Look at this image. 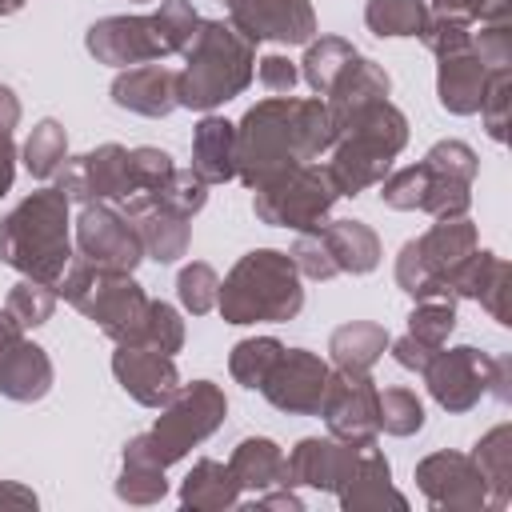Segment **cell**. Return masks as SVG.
<instances>
[{"mask_svg":"<svg viewBox=\"0 0 512 512\" xmlns=\"http://www.w3.org/2000/svg\"><path fill=\"white\" fill-rule=\"evenodd\" d=\"M64 156H68V132H64L60 120H40V124L28 132L24 148H20V160H24V168H28L36 180L56 176V168L64 164Z\"/></svg>","mask_w":512,"mask_h":512,"instance_id":"obj_37","label":"cell"},{"mask_svg":"<svg viewBox=\"0 0 512 512\" xmlns=\"http://www.w3.org/2000/svg\"><path fill=\"white\" fill-rule=\"evenodd\" d=\"M388 352H392V360H396L400 368H408V372H416V376H420V372L428 368V360H432L440 348H428V344H420L416 336H408V332H404L400 340H388Z\"/></svg>","mask_w":512,"mask_h":512,"instance_id":"obj_52","label":"cell"},{"mask_svg":"<svg viewBox=\"0 0 512 512\" xmlns=\"http://www.w3.org/2000/svg\"><path fill=\"white\" fill-rule=\"evenodd\" d=\"M364 444H344L336 436H304L288 456V488H316V492H340V484L352 476Z\"/></svg>","mask_w":512,"mask_h":512,"instance_id":"obj_21","label":"cell"},{"mask_svg":"<svg viewBox=\"0 0 512 512\" xmlns=\"http://www.w3.org/2000/svg\"><path fill=\"white\" fill-rule=\"evenodd\" d=\"M228 416V396L220 384L212 380H192L180 384L176 396L160 408L156 424L140 436H132L124 444L128 456H140L156 468H172L176 460H184L196 444H204Z\"/></svg>","mask_w":512,"mask_h":512,"instance_id":"obj_8","label":"cell"},{"mask_svg":"<svg viewBox=\"0 0 512 512\" xmlns=\"http://www.w3.org/2000/svg\"><path fill=\"white\" fill-rule=\"evenodd\" d=\"M116 496L124 504H160L168 496V480H164V468L140 460V456H128L124 452V464H120V476H116Z\"/></svg>","mask_w":512,"mask_h":512,"instance_id":"obj_39","label":"cell"},{"mask_svg":"<svg viewBox=\"0 0 512 512\" xmlns=\"http://www.w3.org/2000/svg\"><path fill=\"white\" fill-rule=\"evenodd\" d=\"M216 292H220V276H216L212 264L192 260V264L180 268V276H176V296H180L184 312H192V316L212 312V308H216Z\"/></svg>","mask_w":512,"mask_h":512,"instance_id":"obj_43","label":"cell"},{"mask_svg":"<svg viewBox=\"0 0 512 512\" xmlns=\"http://www.w3.org/2000/svg\"><path fill=\"white\" fill-rule=\"evenodd\" d=\"M416 488L432 508L448 512H480L488 508V488L472 456L464 452H432L416 464Z\"/></svg>","mask_w":512,"mask_h":512,"instance_id":"obj_17","label":"cell"},{"mask_svg":"<svg viewBox=\"0 0 512 512\" xmlns=\"http://www.w3.org/2000/svg\"><path fill=\"white\" fill-rule=\"evenodd\" d=\"M336 144L332 112L320 96H268L256 100L236 124V180L244 188L264 184L268 176L316 160Z\"/></svg>","mask_w":512,"mask_h":512,"instance_id":"obj_1","label":"cell"},{"mask_svg":"<svg viewBox=\"0 0 512 512\" xmlns=\"http://www.w3.org/2000/svg\"><path fill=\"white\" fill-rule=\"evenodd\" d=\"M472 52L480 56V64L488 72L512 68V16H504V20H480V28L472 32Z\"/></svg>","mask_w":512,"mask_h":512,"instance_id":"obj_46","label":"cell"},{"mask_svg":"<svg viewBox=\"0 0 512 512\" xmlns=\"http://www.w3.org/2000/svg\"><path fill=\"white\" fill-rule=\"evenodd\" d=\"M180 504L192 512H220V508H236L240 504V484L228 472V464L204 456L192 464V472L180 484Z\"/></svg>","mask_w":512,"mask_h":512,"instance_id":"obj_33","label":"cell"},{"mask_svg":"<svg viewBox=\"0 0 512 512\" xmlns=\"http://www.w3.org/2000/svg\"><path fill=\"white\" fill-rule=\"evenodd\" d=\"M360 52H356V44L352 40H344V36H312L308 44H304V60H300V80L324 100L332 88H336V80L348 72V64L356 60Z\"/></svg>","mask_w":512,"mask_h":512,"instance_id":"obj_34","label":"cell"},{"mask_svg":"<svg viewBox=\"0 0 512 512\" xmlns=\"http://www.w3.org/2000/svg\"><path fill=\"white\" fill-rule=\"evenodd\" d=\"M376 380L372 372H348V368H332L324 396H320V412L328 424V436L344 440V444H376L380 428H376Z\"/></svg>","mask_w":512,"mask_h":512,"instance_id":"obj_14","label":"cell"},{"mask_svg":"<svg viewBox=\"0 0 512 512\" xmlns=\"http://www.w3.org/2000/svg\"><path fill=\"white\" fill-rule=\"evenodd\" d=\"M36 492L24 488V484H12V480H0V508H36Z\"/></svg>","mask_w":512,"mask_h":512,"instance_id":"obj_55","label":"cell"},{"mask_svg":"<svg viewBox=\"0 0 512 512\" xmlns=\"http://www.w3.org/2000/svg\"><path fill=\"white\" fill-rule=\"evenodd\" d=\"M408 144V116L392 100H376L360 112H352L344 124H336V144L328 148L332 160L324 164L340 196H360L376 188L392 160Z\"/></svg>","mask_w":512,"mask_h":512,"instance_id":"obj_5","label":"cell"},{"mask_svg":"<svg viewBox=\"0 0 512 512\" xmlns=\"http://www.w3.org/2000/svg\"><path fill=\"white\" fill-rule=\"evenodd\" d=\"M172 156L164 152V148H152V144H140V148H132V176H136V188L140 192H152V188H160L168 176H172Z\"/></svg>","mask_w":512,"mask_h":512,"instance_id":"obj_49","label":"cell"},{"mask_svg":"<svg viewBox=\"0 0 512 512\" xmlns=\"http://www.w3.org/2000/svg\"><path fill=\"white\" fill-rule=\"evenodd\" d=\"M152 196L156 200H164L168 208H176L180 216H196L204 204H208V184L192 172V168H172V176L160 184V188H152Z\"/></svg>","mask_w":512,"mask_h":512,"instance_id":"obj_45","label":"cell"},{"mask_svg":"<svg viewBox=\"0 0 512 512\" xmlns=\"http://www.w3.org/2000/svg\"><path fill=\"white\" fill-rule=\"evenodd\" d=\"M56 288L52 284H44V280H32V276H24L12 292H8V312H12V320L28 332V328H40V324H48L52 320V312H56Z\"/></svg>","mask_w":512,"mask_h":512,"instance_id":"obj_40","label":"cell"},{"mask_svg":"<svg viewBox=\"0 0 512 512\" xmlns=\"http://www.w3.org/2000/svg\"><path fill=\"white\" fill-rule=\"evenodd\" d=\"M336 500H340L344 512H380V508L404 512L408 508L404 492L392 488V464L384 460V452L376 444H364L360 448V460H356L352 476L340 484Z\"/></svg>","mask_w":512,"mask_h":512,"instance_id":"obj_23","label":"cell"},{"mask_svg":"<svg viewBox=\"0 0 512 512\" xmlns=\"http://www.w3.org/2000/svg\"><path fill=\"white\" fill-rule=\"evenodd\" d=\"M56 292L88 316L112 344H140L144 340V320H148V292L132 280V272H112L96 268L80 256H72L68 272L60 276Z\"/></svg>","mask_w":512,"mask_h":512,"instance_id":"obj_7","label":"cell"},{"mask_svg":"<svg viewBox=\"0 0 512 512\" xmlns=\"http://www.w3.org/2000/svg\"><path fill=\"white\" fill-rule=\"evenodd\" d=\"M480 248V232L468 216H452V220H436L428 232H420L416 240H404V248L396 252V284L400 292H408L412 300H432V296H448V272L472 252Z\"/></svg>","mask_w":512,"mask_h":512,"instance_id":"obj_11","label":"cell"},{"mask_svg":"<svg viewBox=\"0 0 512 512\" xmlns=\"http://www.w3.org/2000/svg\"><path fill=\"white\" fill-rule=\"evenodd\" d=\"M180 56L184 68L176 72V108L212 112L236 100L256 76V44L228 20H200Z\"/></svg>","mask_w":512,"mask_h":512,"instance_id":"obj_2","label":"cell"},{"mask_svg":"<svg viewBox=\"0 0 512 512\" xmlns=\"http://www.w3.org/2000/svg\"><path fill=\"white\" fill-rule=\"evenodd\" d=\"M484 84H488V68L480 64V56L472 48L452 52V56H440V64H436V96H440V108L444 112L472 116L480 108Z\"/></svg>","mask_w":512,"mask_h":512,"instance_id":"obj_26","label":"cell"},{"mask_svg":"<svg viewBox=\"0 0 512 512\" xmlns=\"http://www.w3.org/2000/svg\"><path fill=\"white\" fill-rule=\"evenodd\" d=\"M16 124L0 120V196H8L12 180H16V140H12Z\"/></svg>","mask_w":512,"mask_h":512,"instance_id":"obj_53","label":"cell"},{"mask_svg":"<svg viewBox=\"0 0 512 512\" xmlns=\"http://www.w3.org/2000/svg\"><path fill=\"white\" fill-rule=\"evenodd\" d=\"M228 4V24L260 44H308L316 36V8L312 0H224Z\"/></svg>","mask_w":512,"mask_h":512,"instance_id":"obj_16","label":"cell"},{"mask_svg":"<svg viewBox=\"0 0 512 512\" xmlns=\"http://www.w3.org/2000/svg\"><path fill=\"white\" fill-rule=\"evenodd\" d=\"M52 380H56V372H52L48 352L40 344H32L28 336H20L0 360V396H8L16 404L44 400L52 392Z\"/></svg>","mask_w":512,"mask_h":512,"instance_id":"obj_25","label":"cell"},{"mask_svg":"<svg viewBox=\"0 0 512 512\" xmlns=\"http://www.w3.org/2000/svg\"><path fill=\"white\" fill-rule=\"evenodd\" d=\"M28 0H0V16H12V12H20Z\"/></svg>","mask_w":512,"mask_h":512,"instance_id":"obj_57","label":"cell"},{"mask_svg":"<svg viewBox=\"0 0 512 512\" xmlns=\"http://www.w3.org/2000/svg\"><path fill=\"white\" fill-rule=\"evenodd\" d=\"M472 460L484 476V488H488V508L504 512L512 504V424H496L488 428L476 448H472Z\"/></svg>","mask_w":512,"mask_h":512,"instance_id":"obj_31","label":"cell"},{"mask_svg":"<svg viewBox=\"0 0 512 512\" xmlns=\"http://www.w3.org/2000/svg\"><path fill=\"white\" fill-rule=\"evenodd\" d=\"M56 188L72 204H96V200H128L136 196V176H132V148L124 144H96L84 156H64L56 168Z\"/></svg>","mask_w":512,"mask_h":512,"instance_id":"obj_13","label":"cell"},{"mask_svg":"<svg viewBox=\"0 0 512 512\" xmlns=\"http://www.w3.org/2000/svg\"><path fill=\"white\" fill-rule=\"evenodd\" d=\"M388 92H392L388 72H384L376 60L356 56V60L348 64V72L336 80V88L324 96V104H328V112H332V124H344L352 112H360V108H368V104H376V100H388Z\"/></svg>","mask_w":512,"mask_h":512,"instance_id":"obj_29","label":"cell"},{"mask_svg":"<svg viewBox=\"0 0 512 512\" xmlns=\"http://www.w3.org/2000/svg\"><path fill=\"white\" fill-rule=\"evenodd\" d=\"M480 120H484V132L504 144L508 140V112H512V68H496L488 72V84H484V96H480Z\"/></svg>","mask_w":512,"mask_h":512,"instance_id":"obj_42","label":"cell"},{"mask_svg":"<svg viewBox=\"0 0 512 512\" xmlns=\"http://www.w3.org/2000/svg\"><path fill=\"white\" fill-rule=\"evenodd\" d=\"M228 472L236 476L240 492H264V488H276L288 480V464H284V452L276 440L268 436H248L232 448L228 456Z\"/></svg>","mask_w":512,"mask_h":512,"instance_id":"obj_30","label":"cell"},{"mask_svg":"<svg viewBox=\"0 0 512 512\" xmlns=\"http://www.w3.org/2000/svg\"><path fill=\"white\" fill-rule=\"evenodd\" d=\"M448 300H476L496 324H512V312H508V292H512V264L496 252H480L472 248L452 272H448V284H444Z\"/></svg>","mask_w":512,"mask_h":512,"instance_id":"obj_19","label":"cell"},{"mask_svg":"<svg viewBox=\"0 0 512 512\" xmlns=\"http://www.w3.org/2000/svg\"><path fill=\"white\" fill-rule=\"evenodd\" d=\"M192 172L212 188L236 180V124L204 112L192 132Z\"/></svg>","mask_w":512,"mask_h":512,"instance_id":"obj_27","label":"cell"},{"mask_svg":"<svg viewBox=\"0 0 512 512\" xmlns=\"http://www.w3.org/2000/svg\"><path fill=\"white\" fill-rule=\"evenodd\" d=\"M140 344L176 356V352L184 348V320H180V312H176L172 304H164V300H152V304H148V320H144V340H140Z\"/></svg>","mask_w":512,"mask_h":512,"instance_id":"obj_47","label":"cell"},{"mask_svg":"<svg viewBox=\"0 0 512 512\" xmlns=\"http://www.w3.org/2000/svg\"><path fill=\"white\" fill-rule=\"evenodd\" d=\"M68 208L72 200L56 184L24 196L8 216H0V264L56 288L72 264Z\"/></svg>","mask_w":512,"mask_h":512,"instance_id":"obj_3","label":"cell"},{"mask_svg":"<svg viewBox=\"0 0 512 512\" xmlns=\"http://www.w3.org/2000/svg\"><path fill=\"white\" fill-rule=\"evenodd\" d=\"M288 256H292L296 272H300V276H308V280H332V276H340L316 228H308V232H296V240H292Z\"/></svg>","mask_w":512,"mask_h":512,"instance_id":"obj_48","label":"cell"},{"mask_svg":"<svg viewBox=\"0 0 512 512\" xmlns=\"http://www.w3.org/2000/svg\"><path fill=\"white\" fill-rule=\"evenodd\" d=\"M336 200H340V192H336L328 168H320L312 160L292 164L252 188L256 220L268 228H292V232H308V228L324 224Z\"/></svg>","mask_w":512,"mask_h":512,"instance_id":"obj_10","label":"cell"},{"mask_svg":"<svg viewBox=\"0 0 512 512\" xmlns=\"http://www.w3.org/2000/svg\"><path fill=\"white\" fill-rule=\"evenodd\" d=\"M120 212H124L128 224L136 228L144 256H152L156 264H176V260L188 252V244H192L188 216H180L176 208H168V204L156 200L152 192H136V196H128Z\"/></svg>","mask_w":512,"mask_h":512,"instance_id":"obj_22","label":"cell"},{"mask_svg":"<svg viewBox=\"0 0 512 512\" xmlns=\"http://www.w3.org/2000/svg\"><path fill=\"white\" fill-rule=\"evenodd\" d=\"M112 376L116 384L144 408H164L180 388V368L168 352H156L148 344H116L112 352Z\"/></svg>","mask_w":512,"mask_h":512,"instance_id":"obj_20","label":"cell"},{"mask_svg":"<svg viewBox=\"0 0 512 512\" xmlns=\"http://www.w3.org/2000/svg\"><path fill=\"white\" fill-rule=\"evenodd\" d=\"M216 308L224 324H288L304 308V284L288 252L252 248L220 280Z\"/></svg>","mask_w":512,"mask_h":512,"instance_id":"obj_4","label":"cell"},{"mask_svg":"<svg viewBox=\"0 0 512 512\" xmlns=\"http://www.w3.org/2000/svg\"><path fill=\"white\" fill-rule=\"evenodd\" d=\"M420 44L440 60V56H452V52H464L472 48V20L464 16H448V12H432L420 28Z\"/></svg>","mask_w":512,"mask_h":512,"instance_id":"obj_44","label":"cell"},{"mask_svg":"<svg viewBox=\"0 0 512 512\" xmlns=\"http://www.w3.org/2000/svg\"><path fill=\"white\" fill-rule=\"evenodd\" d=\"M196 24H200V12L192 8V0H160V8L148 16L96 20L84 32V48H88V56H96V64H112V68L148 64V60L184 52Z\"/></svg>","mask_w":512,"mask_h":512,"instance_id":"obj_6","label":"cell"},{"mask_svg":"<svg viewBox=\"0 0 512 512\" xmlns=\"http://www.w3.org/2000/svg\"><path fill=\"white\" fill-rule=\"evenodd\" d=\"M428 0H368L364 4V24L372 36H420L428 20Z\"/></svg>","mask_w":512,"mask_h":512,"instance_id":"obj_35","label":"cell"},{"mask_svg":"<svg viewBox=\"0 0 512 512\" xmlns=\"http://www.w3.org/2000/svg\"><path fill=\"white\" fill-rule=\"evenodd\" d=\"M328 360H320L308 348H284L280 360L272 364L268 380L260 384L264 400L288 416H316L320 412V396L328 384Z\"/></svg>","mask_w":512,"mask_h":512,"instance_id":"obj_18","label":"cell"},{"mask_svg":"<svg viewBox=\"0 0 512 512\" xmlns=\"http://www.w3.org/2000/svg\"><path fill=\"white\" fill-rule=\"evenodd\" d=\"M76 256L96 264V268L136 272V264L144 260V248H140V236L128 224V216L120 208H112L108 200H96V204H80Z\"/></svg>","mask_w":512,"mask_h":512,"instance_id":"obj_15","label":"cell"},{"mask_svg":"<svg viewBox=\"0 0 512 512\" xmlns=\"http://www.w3.org/2000/svg\"><path fill=\"white\" fill-rule=\"evenodd\" d=\"M112 104L160 120L176 108V72L164 64H136L112 80Z\"/></svg>","mask_w":512,"mask_h":512,"instance_id":"obj_24","label":"cell"},{"mask_svg":"<svg viewBox=\"0 0 512 512\" xmlns=\"http://www.w3.org/2000/svg\"><path fill=\"white\" fill-rule=\"evenodd\" d=\"M432 400L452 412V416H464L472 412L484 396H496V400H512V360L508 356H488L472 344H460V348H440L428 368L420 372Z\"/></svg>","mask_w":512,"mask_h":512,"instance_id":"obj_9","label":"cell"},{"mask_svg":"<svg viewBox=\"0 0 512 512\" xmlns=\"http://www.w3.org/2000/svg\"><path fill=\"white\" fill-rule=\"evenodd\" d=\"M252 508H288V512H304V500H300V496H296L288 484H276V492H272V488L256 492Z\"/></svg>","mask_w":512,"mask_h":512,"instance_id":"obj_54","label":"cell"},{"mask_svg":"<svg viewBox=\"0 0 512 512\" xmlns=\"http://www.w3.org/2000/svg\"><path fill=\"white\" fill-rule=\"evenodd\" d=\"M436 12H448V16H464V20H504L512 16L508 0H432Z\"/></svg>","mask_w":512,"mask_h":512,"instance_id":"obj_51","label":"cell"},{"mask_svg":"<svg viewBox=\"0 0 512 512\" xmlns=\"http://www.w3.org/2000/svg\"><path fill=\"white\" fill-rule=\"evenodd\" d=\"M256 76H260V84H264L272 96H288V92L296 88V80H300V68H296L288 56L268 52V56L256 60Z\"/></svg>","mask_w":512,"mask_h":512,"instance_id":"obj_50","label":"cell"},{"mask_svg":"<svg viewBox=\"0 0 512 512\" xmlns=\"http://www.w3.org/2000/svg\"><path fill=\"white\" fill-rule=\"evenodd\" d=\"M376 428L388 436H416L424 428V404L412 388H380L376 392Z\"/></svg>","mask_w":512,"mask_h":512,"instance_id":"obj_38","label":"cell"},{"mask_svg":"<svg viewBox=\"0 0 512 512\" xmlns=\"http://www.w3.org/2000/svg\"><path fill=\"white\" fill-rule=\"evenodd\" d=\"M476 172H480V160L464 140H436L420 160V176H424L420 212H428L432 220L468 216Z\"/></svg>","mask_w":512,"mask_h":512,"instance_id":"obj_12","label":"cell"},{"mask_svg":"<svg viewBox=\"0 0 512 512\" xmlns=\"http://www.w3.org/2000/svg\"><path fill=\"white\" fill-rule=\"evenodd\" d=\"M388 328L372 324V320H348L328 336V356L332 368H348V372H372V364L388 352Z\"/></svg>","mask_w":512,"mask_h":512,"instance_id":"obj_32","label":"cell"},{"mask_svg":"<svg viewBox=\"0 0 512 512\" xmlns=\"http://www.w3.org/2000/svg\"><path fill=\"white\" fill-rule=\"evenodd\" d=\"M20 336H24V328H20V324L12 320V312L4 308V312H0V360H4V352H8Z\"/></svg>","mask_w":512,"mask_h":512,"instance_id":"obj_56","label":"cell"},{"mask_svg":"<svg viewBox=\"0 0 512 512\" xmlns=\"http://www.w3.org/2000/svg\"><path fill=\"white\" fill-rule=\"evenodd\" d=\"M452 328H456V304L448 296L416 300V308L408 312V336H416L428 348H444Z\"/></svg>","mask_w":512,"mask_h":512,"instance_id":"obj_41","label":"cell"},{"mask_svg":"<svg viewBox=\"0 0 512 512\" xmlns=\"http://www.w3.org/2000/svg\"><path fill=\"white\" fill-rule=\"evenodd\" d=\"M336 272H348V276H368L376 264H380V236L364 224V220H328V224H316Z\"/></svg>","mask_w":512,"mask_h":512,"instance_id":"obj_28","label":"cell"},{"mask_svg":"<svg viewBox=\"0 0 512 512\" xmlns=\"http://www.w3.org/2000/svg\"><path fill=\"white\" fill-rule=\"evenodd\" d=\"M280 352H284V344L276 336H248L228 352V372H232L236 384L260 392V384L268 380V372L280 360Z\"/></svg>","mask_w":512,"mask_h":512,"instance_id":"obj_36","label":"cell"}]
</instances>
